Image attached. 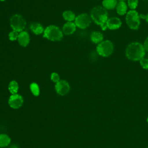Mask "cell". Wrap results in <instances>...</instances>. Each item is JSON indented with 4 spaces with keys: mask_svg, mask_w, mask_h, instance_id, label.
Returning <instances> with one entry per match:
<instances>
[{
    "mask_svg": "<svg viewBox=\"0 0 148 148\" xmlns=\"http://www.w3.org/2000/svg\"><path fill=\"white\" fill-rule=\"evenodd\" d=\"M11 142L10 138L6 134H0V147H5L9 145Z\"/></svg>",
    "mask_w": 148,
    "mask_h": 148,
    "instance_id": "17",
    "label": "cell"
},
{
    "mask_svg": "<svg viewBox=\"0 0 148 148\" xmlns=\"http://www.w3.org/2000/svg\"><path fill=\"white\" fill-rule=\"evenodd\" d=\"M145 1H146V0H145Z\"/></svg>",
    "mask_w": 148,
    "mask_h": 148,
    "instance_id": "32",
    "label": "cell"
},
{
    "mask_svg": "<svg viewBox=\"0 0 148 148\" xmlns=\"http://www.w3.org/2000/svg\"><path fill=\"white\" fill-rule=\"evenodd\" d=\"M143 45L146 51H148V36L145 39Z\"/></svg>",
    "mask_w": 148,
    "mask_h": 148,
    "instance_id": "25",
    "label": "cell"
},
{
    "mask_svg": "<svg viewBox=\"0 0 148 148\" xmlns=\"http://www.w3.org/2000/svg\"><path fill=\"white\" fill-rule=\"evenodd\" d=\"M24 100L22 96L18 94H12L8 100V104L10 108L17 109L21 108L23 104Z\"/></svg>",
    "mask_w": 148,
    "mask_h": 148,
    "instance_id": "9",
    "label": "cell"
},
{
    "mask_svg": "<svg viewBox=\"0 0 148 148\" xmlns=\"http://www.w3.org/2000/svg\"><path fill=\"white\" fill-rule=\"evenodd\" d=\"M10 148H18L16 146H15V145H13L12 146H11Z\"/></svg>",
    "mask_w": 148,
    "mask_h": 148,
    "instance_id": "27",
    "label": "cell"
},
{
    "mask_svg": "<svg viewBox=\"0 0 148 148\" xmlns=\"http://www.w3.org/2000/svg\"><path fill=\"white\" fill-rule=\"evenodd\" d=\"M125 21L128 27L132 30L139 29L140 21L139 14L135 10H130L127 12L125 16Z\"/></svg>",
    "mask_w": 148,
    "mask_h": 148,
    "instance_id": "5",
    "label": "cell"
},
{
    "mask_svg": "<svg viewBox=\"0 0 148 148\" xmlns=\"http://www.w3.org/2000/svg\"><path fill=\"white\" fill-rule=\"evenodd\" d=\"M140 64L144 69H148V58H143L139 61Z\"/></svg>",
    "mask_w": 148,
    "mask_h": 148,
    "instance_id": "23",
    "label": "cell"
},
{
    "mask_svg": "<svg viewBox=\"0 0 148 148\" xmlns=\"http://www.w3.org/2000/svg\"><path fill=\"white\" fill-rule=\"evenodd\" d=\"M125 53L128 60L138 61L145 57L146 50L143 44L138 42H133L128 45Z\"/></svg>",
    "mask_w": 148,
    "mask_h": 148,
    "instance_id": "1",
    "label": "cell"
},
{
    "mask_svg": "<svg viewBox=\"0 0 148 148\" xmlns=\"http://www.w3.org/2000/svg\"><path fill=\"white\" fill-rule=\"evenodd\" d=\"M139 17L143 19H145L146 20V21L147 23H148V14L145 15V14H139Z\"/></svg>",
    "mask_w": 148,
    "mask_h": 148,
    "instance_id": "26",
    "label": "cell"
},
{
    "mask_svg": "<svg viewBox=\"0 0 148 148\" xmlns=\"http://www.w3.org/2000/svg\"><path fill=\"white\" fill-rule=\"evenodd\" d=\"M146 148H148V147H146Z\"/></svg>",
    "mask_w": 148,
    "mask_h": 148,
    "instance_id": "31",
    "label": "cell"
},
{
    "mask_svg": "<svg viewBox=\"0 0 148 148\" xmlns=\"http://www.w3.org/2000/svg\"><path fill=\"white\" fill-rule=\"evenodd\" d=\"M117 3V0H102V5L106 10H113L116 8Z\"/></svg>",
    "mask_w": 148,
    "mask_h": 148,
    "instance_id": "16",
    "label": "cell"
},
{
    "mask_svg": "<svg viewBox=\"0 0 148 148\" xmlns=\"http://www.w3.org/2000/svg\"><path fill=\"white\" fill-rule=\"evenodd\" d=\"M91 20L97 25H99L103 31L106 30V21L108 18L107 10L102 6H94L90 12Z\"/></svg>",
    "mask_w": 148,
    "mask_h": 148,
    "instance_id": "2",
    "label": "cell"
},
{
    "mask_svg": "<svg viewBox=\"0 0 148 148\" xmlns=\"http://www.w3.org/2000/svg\"><path fill=\"white\" fill-rule=\"evenodd\" d=\"M18 42L19 45L22 47H26L29 43L30 37L28 32L23 31L19 32L18 39Z\"/></svg>",
    "mask_w": 148,
    "mask_h": 148,
    "instance_id": "11",
    "label": "cell"
},
{
    "mask_svg": "<svg viewBox=\"0 0 148 148\" xmlns=\"http://www.w3.org/2000/svg\"><path fill=\"white\" fill-rule=\"evenodd\" d=\"M91 18L87 13H82L77 15L74 21L76 27L80 29H86L88 27L91 23Z\"/></svg>",
    "mask_w": 148,
    "mask_h": 148,
    "instance_id": "7",
    "label": "cell"
},
{
    "mask_svg": "<svg viewBox=\"0 0 148 148\" xmlns=\"http://www.w3.org/2000/svg\"><path fill=\"white\" fill-rule=\"evenodd\" d=\"M10 25L13 31L20 32L24 29L26 21L21 15L14 14L10 18Z\"/></svg>",
    "mask_w": 148,
    "mask_h": 148,
    "instance_id": "6",
    "label": "cell"
},
{
    "mask_svg": "<svg viewBox=\"0 0 148 148\" xmlns=\"http://www.w3.org/2000/svg\"><path fill=\"white\" fill-rule=\"evenodd\" d=\"M43 36L49 40L56 42L60 41L62 39L63 33L57 26L50 25L45 29Z\"/></svg>",
    "mask_w": 148,
    "mask_h": 148,
    "instance_id": "3",
    "label": "cell"
},
{
    "mask_svg": "<svg viewBox=\"0 0 148 148\" xmlns=\"http://www.w3.org/2000/svg\"><path fill=\"white\" fill-rule=\"evenodd\" d=\"M31 31L35 35H38L44 32V28L42 25L37 22H32L29 25Z\"/></svg>",
    "mask_w": 148,
    "mask_h": 148,
    "instance_id": "13",
    "label": "cell"
},
{
    "mask_svg": "<svg viewBox=\"0 0 148 148\" xmlns=\"http://www.w3.org/2000/svg\"><path fill=\"white\" fill-rule=\"evenodd\" d=\"M62 17L67 22H73L75 21L76 16L72 10H65L62 13Z\"/></svg>",
    "mask_w": 148,
    "mask_h": 148,
    "instance_id": "18",
    "label": "cell"
},
{
    "mask_svg": "<svg viewBox=\"0 0 148 148\" xmlns=\"http://www.w3.org/2000/svg\"><path fill=\"white\" fill-rule=\"evenodd\" d=\"M50 79L51 80L54 82V83H57L58 82H59L60 80V76L59 75L56 73V72H53L51 75H50Z\"/></svg>",
    "mask_w": 148,
    "mask_h": 148,
    "instance_id": "24",
    "label": "cell"
},
{
    "mask_svg": "<svg viewBox=\"0 0 148 148\" xmlns=\"http://www.w3.org/2000/svg\"><path fill=\"white\" fill-rule=\"evenodd\" d=\"M122 21L117 17H112L108 19L106 21L107 28L110 30H116L121 27Z\"/></svg>",
    "mask_w": 148,
    "mask_h": 148,
    "instance_id": "10",
    "label": "cell"
},
{
    "mask_svg": "<svg viewBox=\"0 0 148 148\" xmlns=\"http://www.w3.org/2000/svg\"><path fill=\"white\" fill-rule=\"evenodd\" d=\"M8 90L12 94H17L18 90V84L16 80H12L8 85Z\"/></svg>",
    "mask_w": 148,
    "mask_h": 148,
    "instance_id": "19",
    "label": "cell"
},
{
    "mask_svg": "<svg viewBox=\"0 0 148 148\" xmlns=\"http://www.w3.org/2000/svg\"><path fill=\"white\" fill-rule=\"evenodd\" d=\"M32 94L35 96H38L40 94V89L38 84L36 83H32L29 86Z\"/></svg>",
    "mask_w": 148,
    "mask_h": 148,
    "instance_id": "20",
    "label": "cell"
},
{
    "mask_svg": "<svg viewBox=\"0 0 148 148\" xmlns=\"http://www.w3.org/2000/svg\"><path fill=\"white\" fill-rule=\"evenodd\" d=\"M96 51L99 56L103 57H108L113 53L114 45L109 40H103L97 45Z\"/></svg>",
    "mask_w": 148,
    "mask_h": 148,
    "instance_id": "4",
    "label": "cell"
},
{
    "mask_svg": "<svg viewBox=\"0 0 148 148\" xmlns=\"http://www.w3.org/2000/svg\"><path fill=\"white\" fill-rule=\"evenodd\" d=\"M127 5L131 10H135L138 5V0H127Z\"/></svg>",
    "mask_w": 148,
    "mask_h": 148,
    "instance_id": "21",
    "label": "cell"
},
{
    "mask_svg": "<svg viewBox=\"0 0 148 148\" xmlns=\"http://www.w3.org/2000/svg\"><path fill=\"white\" fill-rule=\"evenodd\" d=\"M147 123H148V117L147 118Z\"/></svg>",
    "mask_w": 148,
    "mask_h": 148,
    "instance_id": "30",
    "label": "cell"
},
{
    "mask_svg": "<svg viewBox=\"0 0 148 148\" xmlns=\"http://www.w3.org/2000/svg\"><path fill=\"white\" fill-rule=\"evenodd\" d=\"M6 1V0H0V1H2V2H3V1Z\"/></svg>",
    "mask_w": 148,
    "mask_h": 148,
    "instance_id": "29",
    "label": "cell"
},
{
    "mask_svg": "<svg viewBox=\"0 0 148 148\" xmlns=\"http://www.w3.org/2000/svg\"><path fill=\"white\" fill-rule=\"evenodd\" d=\"M119 1H126V0H119Z\"/></svg>",
    "mask_w": 148,
    "mask_h": 148,
    "instance_id": "28",
    "label": "cell"
},
{
    "mask_svg": "<svg viewBox=\"0 0 148 148\" xmlns=\"http://www.w3.org/2000/svg\"><path fill=\"white\" fill-rule=\"evenodd\" d=\"M90 40L95 44H99L103 40V34L99 31H93L90 34Z\"/></svg>",
    "mask_w": 148,
    "mask_h": 148,
    "instance_id": "15",
    "label": "cell"
},
{
    "mask_svg": "<svg viewBox=\"0 0 148 148\" xmlns=\"http://www.w3.org/2000/svg\"><path fill=\"white\" fill-rule=\"evenodd\" d=\"M128 5L125 2V1H119L118 2L117 6L116 7V10L117 13L120 16H124L127 13Z\"/></svg>",
    "mask_w": 148,
    "mask_h": 148,
    "instance_id": "14",
    "label": "cell"
},
{
    "mask_svg": "<svg viewBox=\"0 0 148 148\" xmlns=\"http://www.w3.org/2000/svg\"><path fill=\"white\" fill-rule=\"evenodd\" d=\"M55 90L58 94L64 96L69 92L70 90V86L67 81L65 80H60L56 83Z\"/></svg>",
    "mask_w": 148,
    "mask_h": 148,
    "instance_id": "8",
    "label": "cell"
},
{
    "mask_svg": "<svg viewBox=\"0 0 148 148\" xmlns=\"http://www.w3.org/2000/svg\"><path fill=\"white\" fill-rule=\"evenodd\" d=\"M76 29V25L73 22H66L62 27V33L65 35L73 34Z\"/></svg>",
    "mask_w": 148,
    "mask_h": 148,
    "instance_id": "12",
    "label": "cell"
},
{
    "mask_svg": "<svg viewBox=\"0 0 148 148\" xmlns=\"http://www.w3.org/2000/svg\"><path fill=\"white\" fill-rule=\"evenodd\" d=\"M18 34H19V32L13 31V30L12 31L10 32L9 34V35H8L9 40L11 41H14V40H17Z\"/></svg>",
    "mask_w": 148,
    "mask_h": 148,
    "instance_id": "22",
    "label": "cell"
}]
</instances>
